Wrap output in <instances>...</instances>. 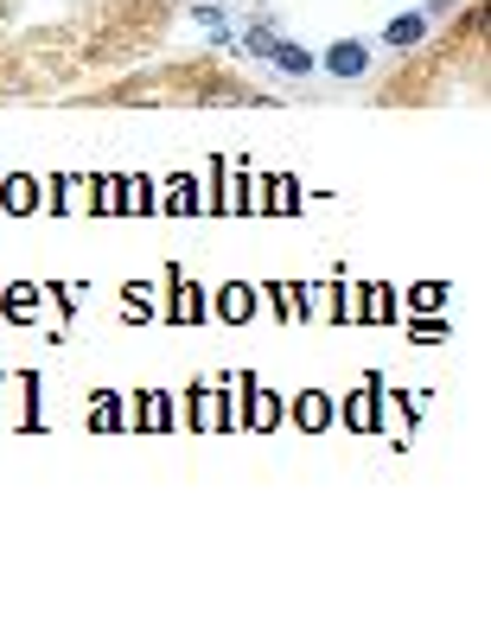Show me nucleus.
<instances>
[{
    "mask_svg": "<svg viewBox=\"0 0 491 625\" xmlns=\"http://www.w3.org/2000/svg\"><path fill=\"white\" fill-rule=\"evenodd\" d=\"M262 65H274V71H288V77H313V71H319V58H313V51H301L294 38H274V51H268Z\"/></svg>",
    "mask_w": 491,
    "mask_h": 625,
    "instance_id": "7ed1b4c3",
    "label": "nucleus"
},
{
    "mask_svg": "<svg viewBox=\"0 0 491 625\" xmlns=\"http://www.w3.org/2000/svg\"><path fill=\"white\" fill-rule=\"evenodd\" d=\"M428 26H434V20H428L421 7H416V13H396V20L377 33V45H389V51H416L421 38H428Z\"/></svg>",
    "mask_w": 491,
    "mask_h": 625,
    "instance_id": "f03ea898",
    "label": "nucleus"
},
{
    "mask_svg": "<svg viewBox=\"0 0 491 625\" xmlns=\"http://www.w3.org/2000/svg\"><path fill=\"white\" fill-rule=\"evenodd\" d=\"M274 38H281V33H274V26L262 20V26H249V33L236 38V51H249V58H268V51H274Z\"/></svg>",
    "mask_w": 491,
    "mask_h": 625,
    "instance_id": "20e7f679",
    "label": "nucleus"
},
{
    "mask_svg": "<svg viewBox=\"0 0 491 625\" xmlns=\"http://www.w3.org/2000/svg\"><path fill=\"white\" fill-rule=\"evenodd\" d=\"M371 65H377V45L371 38H332L319 51V71L332 77V83H358V77H371Z\"/></svg>",
    "mask_w": 491,
    "mask_h": 625,
    "instance_id": "f257e3e1",
    "label": "nucleus"
}]
</instances>
